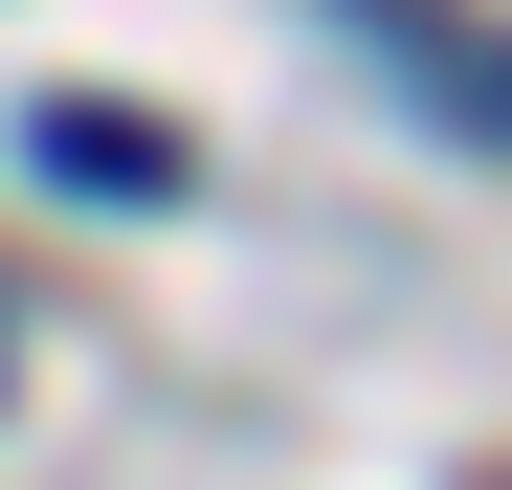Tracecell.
<instances>
[{
    "label": "cell",
    "instance_id": "2",
    "mask_svg": "<svg viewBox=\"0 0 512 490\" xmlns=\"http://www.w3.org/2000/svg\"><path fill=\"white\" fill-rule=\"evenodd\" d=\"M23 156H45L67 201H179V134H156L134 90H45V112H23Z\"/></svg>",
    "mask_w": 512,
    "mask_h": 490
},
{
    "label": "cell",
    "instance_id": "1",
    "mask_svg": "<svg viewBox=\"0 0 512 490\" xmlns=\"http://www.w3.org/2000/svg\"><path fill=\"white\" fill-rule=\"evenodd\" d=\"M334 23H357L401 90H423V112H468V134L512 156V45H490V23H446V0H334Z\"/></svg>",
    "mask_w": 512,
    "mask_h": 490
}]
</instances>
